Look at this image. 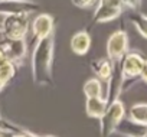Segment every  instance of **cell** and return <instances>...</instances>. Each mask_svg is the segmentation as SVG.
<instances>
[{"instance_id":"6da1fadb","label":"cell","mask_w":147,"mask_h":137,"mask_svg":"<svg viewBox=\"0 0 147 137\" xmlns=\"http://www.w3.org/2000/svg\"><path fill=\"white\" fill-rule=\"evenodd\" d=\"M55 39L53 35L42 38L36 42L32 53V75L33 82L40 87H52V61H53Z\"/></svg>"},{"instance_id":"7a4b0ae2","label":"cell","mask_w":147,"mask_h":137,"mask_svg":"<svg viewBox=\"0 0 147 137\" xmlns=\"http://www.w3.org/2000/svg\"><path fill=\"white\" fill-rule=\"evenodd\" d=\"M125 117V108L124 104L120 100H114L113 103L108 104L107 111L104 115L100 118V131L101 137H110L113 133H115L117 126L120 121Z\"/></svg>"},{"instance_id":"3957f363","label":"cell","mask_w":147,"mask_h":137,"mask_svg":"<svg viewBox=\"0 0 147 137\" xmlns=\"http://www.w3.org/2000/svg\"><path fill=\"white\" fill-rule=\"evenodd\" d=\"M29 29V15H6L2 20V30L7 39H25Z\"/></svg>"},{"instance_id":"277c9868","label":"cell","mask_w":147,"mask_h":137,"mask_svg":"<svg viewBox=\"0 0 147 137\" xmlns=\"http://www.w3.org/2000/svg\"><path fill=\"white\" fill-rule=\"evenodd\" d=\"M123 7L124 5L121 0H98L92 23H107L117 19L121 15Z\"/></svg>"},{"instance_id":"5b68a950","label":"cell","mask_w":147,"mask_h":137,"mask_svg":"<svg viewBox=\"0 0 147 137\" xmlns=\"http://www.w3.org/2000/svg\"><path fill=\"white\" fill-rule=\"evenodd\" d=\"M107 56L113 62H120L128 52V35L125 30L114 32L107 40Z\"/></svg>"},{"instance_id":"8992f818","label":"cell","mask_w":147,"mask_h":137,"mask_svg":"<svg viewBox=\"0 0 147 137\" xmlns=\"http://www.w3.org/2000/svg\"><path fill=\"white\" fill-rule=\"evenodd\" d=\"M146 59L137 53V52H127L124 55V58L121 59V72H123V78L124 81L128 80H134L137 77H140V72L143 70Z\"/></svg>"},{"instance_id":"52a82bcc","label":"cell","mask_w":147,"mask_h":137,"mask_svg":"<svg viewBox=\"0 0 147 137\" xmlns=\"http://www.w3.org/2000/svg\"><path fill=\"white\" fill-rule=\"evenodd\" d=\"M39 9V5L32 0H0V15H30Z\"/></svg>"},{"instance_id":"ba28073f","label":"cell","mask_w":147,"mask_h":137,"mask_svg":"<svg viewBox=\"0 0 147 137\" xmlns=\"http://www.w3.org/2000/svg\"><path fill=\"white\" fill-rule=\"evenodd\" d=\"M115 133L123 137H147V124L138 123L131 117H124L117 126Z\"/></svg>"},{"instance_id":"9c48e42d","label":"cell","mask_w":147,"mask_h":137,"mask_svg":"<svg viewBox=\"0 0 147 137\" xmlns=\"http://www.w3.org/2000/svg\"><path fill=\"white\" fill-rule=\"evenodd\" d=\"M53 26H55L53 18L48 13H40L32 22V33L39 40L42 38L53 35Z\"/></svg>"},{"instance_id":"30bf717a","label":"cell","mask_w":147,"mask_h":137,"mask_svg":"<svg viewBox=\"0 0 147 137\" xmlns=\"http://www.w3.org/2000/svg\"><path fill=\"white\" fill-rule=\"evenodd\" d=\"M2 46H3L6 58H9V59H12L18 63L26 55V42H25V39H7L6 38L5 40H2Z\"/></svg>"},{"instance_id":"8fae6325","label":"cell","mask_w":147,"mask_h":137,"mask_svg":"<svg viewBox=\"0 0 147 137\" xmlns=\"http://www.w3.org/2000/svg\"><path fill=\"white\" fill-rule=\"evenodd\" d=\"M108 108V101L104 97H90L85 101V113L91 118L100 120Z\"/></svg>"},{"instance_id":"7c38bea8","label":"cell","mask_w":147,"mask_h":137,"mask_svg":"<svg viewBox=\"0 0 147 137\" xmlns=\"http://www.w3.org/2000/svg\"><path fill=\"white\" fill-rule=\"evenodd\" d=\"M91 43H92L91 36L85 30H80V32H77L71 38V49H72V52L77 53V55H81V56L88 53V51L91 48Z\"/></svg>"},{"instance_id":"4fadbf2b","label":"cell","mask_w":147,"mask_h":137,"mask_svg":"<svg viewBox=\"0 0 147 137\" xmlns=\"http://www.w3.org/2000/svg\"><path fill=\"white\" fill-rule=\"evenodd\" d=\"M91 70L94 72V77H97L101 81H108L111 78L113 70H114V62L107 58H100L91 63Z\"/></svg>"},{"instance_id":"5bb4252c","label":"cell","mask_w":147,"mask_h":137,"mask_svg":"<svg viewBox=\"0 0 147 137\" xmlns=\"http://www.w3.org/2000/svg\"><path fill=\"white\" fill-rule=\"evenodd\" d=\"M16 63L15 61L9 59V58H3L0 59V82L3 85H7L16 75Z\"/></svg>"},{"instance_id":"9a60e30c","label":"cell","mask_w":147,"mask_h":137,"mask_svg":"<svg viewBox=\"0 0 147 137\" xmlns=\"http://www.w3.org/2000/svg\"><path fill=\"white\" fill-rule=\"evenodd\" d=\"M82 92L87 98L90 97H102V84L101 80H98L97 77L90 78L85 81L84 87H82Z\"/></svg>"},{"instance_id":"2e32d148","label":"cell","mask_w":147,"mask_h":137,"mask_svg":"<svg viewBox=\"0 0 147 137\" xmlns=\"http://www.w3.org/2000/svg\"><path fill=\"white\" fill-rule=\"evenodd\" d=\"M128 19L134 25V28L137 29V32L144 39H147V16L143 15V13H133V15L128 16Z\"/></svg>"},{"instance_id":"e0dca14e","label":"cell","mask_w":147,"mask_h":137,"mask_svg":"<svg viewBox=\"0 0 147 137\" xmlns=\"http://www.w3.org/2000/svg\"><path fill=\"white\" fill-rule=\"evenodd\" d=\"M128 117H131L133 120L147 124V104L141 103V104H134L130 111H128Z\"/></svg>"},{"instance_id":"ac0fdd59","label":"cell","mask_w":147,"mask_h":137,"mask_svg":"<svg viewBox=\"0 0 147 137\" xmlns=\"http://www.w3.org/2000/svg\"><path fill=\"white\" fill-rule=\"evenodd\" d=\"M0 128L7 130V131H19V130H22V127H19V126H16V124H13V123H10V121L6 120L2 114H0Z\"/></svg>"},{"instance_id":"d6986e66","label":"cell","mask_w":147,"mask_h":137,"mask_svg":"<svg viewBox=\"0 0 147 137\" xmlns=\"http://www.w3.org/2000/svg\"><path fill=\"white\" fill-rule=\"evenodd\" d=\"M72 5H75L77 7H81V9H87L90 6H92L97 0H71Z\"/></svg>"},{"instance_id":"ffe728a7","label":"cell","mask_w":147,"mask_h":137,"mask_svg":"<svg viewBox=\"0 0 147 137\" xmlns=\"http://www.w3.org/2000/svg\"><path fill=\"white\" fill-rule=\"evenodd\" d=\"M13 137H42V136H36L35 133H32V131H29V130L22 128V130H19V131L13 133Z\"/></svg>"},{"instance_id":"44dd1931","label":"cell","mask_w":147,"mask_h":137,"mask_svg":"<svg viewBox=\"0 0 147 137\" xmlns=\"http://www.w3.org/2000/svg\"><path fill=\"white\" fill-rule=\"evenodd\" d=\"M123 5L130 7V9H138L140 7V3H141V0H121Z\"/></svg>"},{"instance_id":"7402d4cb","label":"cell","mask_w":147,"mask_h":137,"mask_svg":"<svg viewBox=\"0 0 147 137\" xmlns=\"http://www.w3.org/2000/svg\"><path fill=\"white\" fill-rule=\"evenodd\" d=\"M140 78H141V81H144V82L147 84V61H146L144 65H143V70H141V72H140Z\"/></svg>"},{"instance_id":"603a6c76","label":"cell","mask_w":147,"mask_h":137,"mask_svg":"<svg viewBox=\"0 0 147 137\" xmlns=\"http://www.w3.org/2000/svg\"><path fill=\"white\" fill-rule=\"evenodd\" d=\"M13 133L16 131H7V130L0 128V137H13Z\"/></svg>"},{"instance_id":"cb8c5ba5","label":"cell","mask_w":147,"mask_h":137,"mask_svg":"<svg viewBox=\"0 0 147 137\" xmlns=\"http://www.w3.org/2000/svg\"><path fill=\"white\" fill-rule=\"evenodd\" d=\"M3 58H6V55H5V51H3L2 42H0V59H3Z\"/></svg>"},{"instance_id":"d4e9b609","label":"cell","mask_w":147,"mask_h":137,"mask_svg":"<svg viewBox=\"0 0 147 137\" xmlns=\"http://www.w3.org/2000/svg\"><path fill=\"white\" fill-rule=\"evenodd\" d=\"M3 87H5V85H3L2 82H0V91H2V88H3Z\"/></svg>"}]
</instances>
